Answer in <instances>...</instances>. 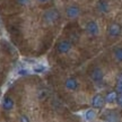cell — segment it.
I'll list each match as a JSON object with an SVG mask.
<instances>
[{"instance_id":"1","label":"cell","mask_w":122,"mask_h":122,"mask_svg":"<svg viewBox=\"0 0 122 122\" xmlns=\"http://www.w3.org/2000/svg\"><path fill=\"white\" fill-rule=\"evenodd\" d=\"M60 18V13L57 8H48L42 14V23L45 26H52L57 24Z\"/></svg>"},{"instance_id":"2","label":"cell","mask_w":122,"mask_h":122,"mask_svg":"<svg viewBox=\"0 0 122 122\" xmlns=\"http://www.w3.org/2000/svg\"><path fill=\"white\" fill-rule=\"evenodd\" d=\"M84 30H85V33L92 37H97L101 34V26L95 19H91V20L86 22Z\"/></svg>"},{"instance_id":"3","label":"cell","mask_w":122,"mask_h":122,"mask_svg":"<svg viewBox=\"0 0 122 122\" xmlns=\"http://www.w3.org/2000/svg\"><path fill=\"white\" fill-rule=\"evenodd\" d=\"M65 15L66 17L68 19H70V20L77 19L81 15V8L79 7L78 5H75V4L68 5L65 9Z\"/></svg>"},{"instance_id":"4","label":"cell","mask_w":122,"mask_h":122,"mask_svg":"<svg viewBox=\"0 0 122 122\" xmlns=\"http://www.w3.org/2000/svg\"><path fill=\"white\" fill-rule=\"evenodd\" d=\"M122 35V26L121 24L117 22H112L107 26V36L110 39H118Z\"/></svg>"},{"instance_id":"5","label":"cell","mask_w":122,"mask_h":122,"mask_svg":"<svg viewBox=\"0 0 122 122\" xmlns=\"http://www.w3.org/2000/svg\"><path fill=\"white\" fill-rule=\"evenodd\" d=\"M56 49H57V52L59 53V54H62V56H63V54H68V53H70V51L72 50V43H71L70 40L63 39L58 42Z\"/></svg>"},{"instance_id":"6","label":"cell","mask_w":122,"mask_h":122,"mask_svg":"<svg viewBox=\"0 0 122 122\" xmlns=\"http://www.w3.org/2000/svg\"><path fill=\"white\" fill-rule=\"evenodd\" d=\"M89 77H91V80L95 84V85H98V84H102L103 81H104L105 74H104V71H103L102 68H100V67H95V68L91 71Z\"/></svg>"},{"instance_id":"7","label":"cell","mask_w":122,"mask_h":122,"mask_svg":"<svg viewBox=\"0 0 122 122\" xmlns=\"http://www.w3.org/2000/svg\"><path fill=\"white\" fill-rule=\"evenodd\" d=\"M79 84L78 79L75 78V77H68L65 80V88L69 92H77L79 89Z\"/></svg>"},{"instance_id":"8","label":"cell","mask_w":122,"mask_h":122,"mask_svg":"<svg viewBox=\"0 0 122 122\" xmlns=\"http://www.w3.org/2000/svg\"><path fill=\"white\" fill-rule=\"evenodd\" d=\"M91 104H92V107H94V109H102V107H104V105L106 104L105 103V97L103 95H101V94H95V95L92 97L91 100Z\"/></svg>"},{"instance_id":"9","label":"cell","mask_w":122,"mask_h":122,"mask_svg":"<svg viewBox=\"0 0 122 122\" xmlns=\"http://www.w3.org/2000/svg\"><path fill=\"white\" fill-rule=\"evenodd\" d=\"M1 105H2V109H4L5 111L9 112V111L14 110V107H15V101H14V98L10 97V96H5Z\"/></svg>"},{"instance_id":"10","label":"cell","mask_w":122,"mask_h":122,"mask_svg":"<svg viewBox=\"0 0 122 122\" xmlns=\"http://www.w3.org/2000/svg\"><path fill=\"white\" fill-rule=\"evenodd\" d=\"M96 117H97V112H96V109H94V107L87 109L84 112V119L87 122H93L96 119Z\"/></svg>"},{"instance_id":"11","label":"cell","mask_w":122,"mask_h":122,"mask_svg":"<svg viewBox=\"0 0 122 122\" xmlns=\"http://www.w3.org/2000/svg\"><path fill=\"white\" fill-rule=\"evenodd\" d=\"M117 100H118V92L115 91H111L105 95L106 104H114V103H117Z\"/></svg>"},{"instance_id":"12","label":"cell","mask_w":122,"mask_h":122,"mask_svg":"<svg viewBox=\"0 0 122 122\" xmlns=\"http://www.w3.org/2000/svg\"><path fill=\"white\" fill-rule=\"evenodd\" d=\"M112 56H113V59L115 60V62L122 63V46H120V45L115 46L112 51Z\"/></svg>"},{"instance_id":"13","label":"cell","mask_w":122,"mask_h":122,"mask_svg":"<svg viewBox=\"0 0 122 122\" xmlns=\"http://www.w3.org/2000/svg\"><path fill=\"white\" fill-rule=\"evenodd\" d=\"M46 70V67L45 66H42V65H36L33 67V71L36 72V74H42Z\"/></svg>"},{"instance_id":"14","label":"cell","mask_w":122,"mask_h":122,"mask_svg":"<svg viewBox=\"0 0 122 122\" xmlns=\"http://www.w3.org/2000/svg\"><path fill=\"white\" fill-rule=\"evenodd\" d=\"M98 9H100L102 13H107L109 11V4L107 2H105V1H103V2H101L100 5H98Z\"/></svg>"},{"instance_id":"15","label":"cell","mask_w":122,"mask_h":122,"mask_svg":"<svg viewBox=\"0 0 122 122\" xmlns=\"http://www.w3.org/2000/svg\"><path fill=\"white\" fill-rule=\"evenodd\" d=\"M15 1H16V4H17L18 6H20V7H27V6L30 4L32 0H15Z\"/></svg>"},{"instance_id":"16","label":"cell","mask_w":122,"mask_h":122,"mask_svg":"<svg viewBox=\"0 0 122 122\" xmlns=\"http://www.w3.org/2000/svg\"><path fill=\"white\" fill-rule=\"evenodd\" d=\"M117 104H118L120 107H122V92L118 93V100H117Z\"/></svg>"},{"instance_id":"17","label":"cell","mask_w":122,"mask_h":122,"mask_svg":"<svg viewBox=\"0 0 122 122\" xmlns=\"http://www.w3.org/2000/svg\"><path fill=\"white\" fill-rule=\"evenodd\" d=\"M117 85H118L119 92H122V77H120V78L118 79V83H117Z\"/></svg>"},{"instance_id":"18","label":"cell","mask_w":122,"mask_h":122,"mask_svg":"<svg viewBox=\"0 0 122 122\" xmlns=\"http://www.w3.org/2000/svg\"><path fill=\"white\" fill-rule=\"evenodd\" d=\"M19 122H30V119L27 118L26 115H24V114H23L22 117L19 118Z\"/></svg>"},{"instance_id":"19","label":"cell","mask_w":122,"mask_h":122,"mask_svg":"<svg viewBox=\"0 0 122 122\" xmlns=\"http://www.w3.org/2000/svg\"><path fill=\"white\" fill-rule=\"evenodd\" d=\"M37 4H40V5H45V4H48L50 0H35Z\"/></svg>"}]
</instances>
